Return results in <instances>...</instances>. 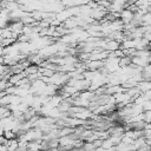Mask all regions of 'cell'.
<instances>
[{
  "mask_svg": "<svg viewBox=\"0 0 151 151\" xmlns=\"http://www.w3.org/2000/svg\"><path fill=\"white\" fill-rule=\"evenodd\" d=\"M129 5L126 2V0H111L110 2V7H109V12H116V13H120L124 8H126Z\"/></svg>",
  "mask_w": 151,
  "mask_h": 151,
  "instance_id": "cell-1",
  "label": "cell"
},
{
  "mask_svg": "<svg viewBox=\"0 0 151 151\" xmlns=\"http://www.w3.org/2000/svg\"><path fill=\"white\" fill-rule=\"evenodd\" d=\"M133 17H134V12L131 11L129 7L124 8V9L119 13V19H120V21H122L124 25L130 24V22L133 20Z\"/></svg>",
  "mask_w": 151,
  "mask_h": 151,
  "instance_id": "cell-2",
  "label": "cell"
},
{
  "mask_svg": "<svg viewBox=\"0 0 151 151\" xmlns=\"http://www.w3.org/2000/svg\"><path fill=\"white\" fill-rule=\"evenodd\" d=\"M118 48H120V42H119V41H117V40H114V39H109V40H106L105 46H104V50H106V51H109V52H113V51H116V50H118Z\"/></svg>",
  "mask_w": 151,
  "mask_h": 151,
  "instance_id": "cell-3",
  "label": "cell"
},
{
  "mask_svg": "<svg viewBox=\"0 0 151 151\" xmlns=\"http://www.w3.org/2000/svg\"><path fill=\"white\" fill-rule=\"evenodd\" d=\"M4 137L6 138V140H9V139H14V138H17L18 134H17V132L13 131V130H5V132H4Z\"/></svg>",
  "mask_w": 151,
  "mask_h": 151,
  "instance_id": "cell-4",
  "label": "cell"
},
{
  "mask_svg": "<svg viewBox=\"0 0 151 151\" xmlns=\"http://www.w3.org/2000/svg\"><path fill=\"white\" fill-rule=\"evenodd\" d=\"M144 122L145 123H151V110L149 111H144Z\"/></svg>",
  "mask_w": 151,
  "mask_h": 151,
  "instance_id": "cell-5",
  "label": "cell"
}]
</instances>
